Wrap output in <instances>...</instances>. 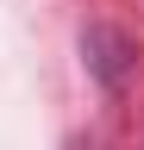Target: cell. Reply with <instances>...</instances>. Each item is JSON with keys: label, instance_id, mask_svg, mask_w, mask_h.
Wrapping results in <instances>:
<instances>
[{"label": "cell", "instance_id": "obj_1", "mask_svg": "<svg viewBox=\"0 0 144 150\" xmlns=\"http://www.w3.org/2000/svg\"><path fill=\"white\" fill-rule=\"evenodd\" d=\"M82 69L106 100H125L138 81V38L113 19H88L82 25Z\"/></svg>", "mask_w": 144, "mask_h": 150}, {"label": "cell", "instance_id": "obj_2", "mask_svg": "<svg viewBox=\"0 0 144 150\" xmlns=\"http://www.w3.org/2000/svg\"><path fill=\"white\" fill-rule=\"evenodd\" d=\"M138 150H144V144H138Z\"/></svg>", "mask_w": 144, "mask_h": 150}]
</instances>
